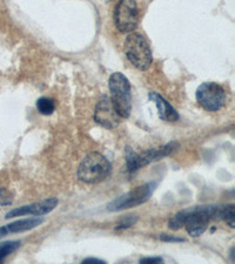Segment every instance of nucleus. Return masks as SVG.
<instances>
[{
  "label": "nucleus",
  "mask_w": 235,
  "mask_h": 264,
  "mask_svg": "<svg viewBox=\"0 0 235 264\" xmlns=\"http://www.w3.org/2000/svg\"><path fill=\"white\" fill-rule=\"evenodd\" d=\"M6 235H9V234H7L6 227H5V226H4V227H0V238L4 237V236H6Z\"/></svg>",
  "instance_id": "412c9836"
},
{
  "label": "nucleus",
  "mask_w": 235,
  "mask_h": 264,
  "mask_svg": "<svg viewBox=\"0 0 235 264\" xmlns=\"http://www.w3.org/2000/svg\"><path fill=\"white\" fill-rule=\"evenodd\" d=\"M160 240H161V241H165V242H184V241H185V238H181V237H173V236H169V235L162 234L161 236H160Z\"/></svg>",
  "instance_id": "6ab92c4d"
},
{
  "label": "nucleus",
  "mask_w": 235,
  "mask_h": 264,
  "mask_svg": "<svg viewBox=\"0 0 235 264\" xmlns=\"http://www.w3.org/2000/svg\"><path fill=\"white\" fill-rule=\"evenodd\" d=\"M163 259L161 257H146L140 259L141 264H158L162 263Z\"/></svg>",
  "instance_id": "a211bd4d"
},
{
  "label": "nucleus",
  "mask_w": 235,
  "mask_h": 264,
  "mask_svg": "<svg viewBox=\"0 0 235 264\" xmlns=\"http://www.w3.org/2000/svg\"><path fill=\"white\" fill-rule=\"evenodd\" d=\"M148 98L155 103L156 108H158L160 119L163 121H167V122H175V121L179 120V114H178L177 110L173 108V106L170 105L167 100L163 99L161 95L158 94V93L153 92V93H149Z\"/></svg>",
  "instance_id": "9b49d317"
},
{
  "label": "nucleus",
  "mask_w": 235,
  "mask_h": 264,
  "mask_svg": "<svg viewBox=\"0 0 235 264\" xmlns=\"http://www.w3.org/2000/svg\"><path fill=\"white\" fill-rule=\"evenodd\" d=\"M37 109L41 115H51V114L55 110V103L54 100L51 98H46L42 96L37 101Z\"/></svg>",
  "instance_id": "ddd939ff"
},
{
  "label": "nucleus",
  "mask_w": 235,
  "mask_h": 264,
  "mask_svg": "<svg viewBox=\"0 0 235 264\" xmlns=\"http://www.w3.org/2000/svg\"><path fill=\"white\" fill-rule=\"evenodd\" d=\"M112 172V165L100 153L88 154L78 168V178L87 184H94L106 180Z\"/></svg>",
  "instance_id": "f03ea898"
},
{
  "label": "nucleus",
  "mask_w": 235,
  "mask_h": 264,
  "mask_svg": "<svg viewBox=\"0 0 235 264\" xmlns=\"http://www.w3.org/2000/svg\"><path fill=\"white\" fill-rule=\"evenodd\" d=\"M138 217L135 215H128L125 217L124 220H121V222L118 224V227L115 229H125V228H130L132 226H134L135 222H137Z\"/></svg>",
  "instance_id": "dca6fc26"
},
{
  "label": "nucleus",
  "mask_w": 235,
  "mask_h": 264,
  "mask_svg": "<svg viewBox=\"0 0 235 264\" xmlns=\"http://www.w3.org/2000/svg\"><path fill=\"white\" fill-rule=\"evenodd\" d=\"M58 206V200L52 197L44 200V201H39L31 203V205H26L19 208L11 210L10 213L6 214V219H13V217L18 216H25V215H34V216H42L46 214L51 213L55 207Z\"/></svg>",
  "instance_id": "9d476101"
},
{
  "label": "nucleus",
  "mask_w": 235,
  "mask_h": 264,
  "mask_svg": "<svg viewBox=\"0 0 235 264\" xmlns=\"http://www.w3.org/2000/svg\"><path fill=\"white\" fill-rule=\"evenodd\" d=\"M114 23L123 33L132 32L139 24V10L135 0H120L114 10Z\"/></svg>",
  "instance_id": "6e6552de"
},
{
  "label": "nucleus",
  "mask_w": 235,
  "mask_h": 264,
  "mask_svg": "<svg viewBox=\"0 0 235 264\" xmlns=\"http://www.w3.org/2000/svg\"><path fill=\"white\" fill-rule=\"evenodd\" d=\"M121 116L116 113L114 107H113L111 99L108 96H104L101 98L100 101L98 102L97 107H95L94 113V121L101 127L107 128V129H112L115 128L118 124L120 123Z\"/></svg>",
  "instance_id": "1a4fd4ad"
},
{
  "label": "nucleus",
  "mask_w": 235,
  "mask_h": 264,
  "mask_svg": "<svg viewBox=\"0 0 235 264\" xmlns=\"http://www.w3.org/2000/svg\"><path fill=\"white\" fill-rule=\"evenodd\" d=\"M197 101L205 110L218 112L226 105L225 88L216 83H204L197 89Z\"/></svg>",
  "instance_id": "0eeeda50"
},
{
  "label": "nucleus",
  "mask_w": 235,
  "mask_h": 264,
  "mask_svg": "<svg viewBox=\"0 0 235 264\" xmlns=\"http://www.w3.org/2000/svg\"><path fill=\"white\" fill-rule=\"evenodd\" d=\"M180 146L178 142L172 141L168 145L162 146V147L154 148V149H148L142 153V154H138L134 152L133 148L126 147V163H127V169L130 173L137 172L138 169L142 168V167L149 165L153 161L156 160L165 158V156L172 154L173 152H175Z\"/></svg>",
  "instance_id": "39448f33"
},
{
  "label": "nucleus",
  "mask_w": 235,
  "mask_h": 264,
  "mask_svg": "<svg viewBox=\"0 0 235 264\" xmlns=\"http://www.w3.org/2000/svg\"><path fill=\"white\" fill-rule=\"evenodd\" d=\"M44 222L42 219H25V220H19L16 222L7 224L6 230L7 234H17V233H24V231L34 229L38 226Z\"/></svg>",
  "instance_id": "f8f14e48"
},
{
  "label": "nucleus",
  "mask_w": 235,
  "mask_h": 264,
  "mask_svg": "<svg viewBox=\"0 0 235 264\" xmlns=\"http://www.w3.org/2000/svg\"><path fill=\"white\" fill-rule=\"evenodd\" d=\"M125 54L132 65L140 71L148 70L153 60L151 46L140 33H131L126 38Z\"/></svg>",
  "instance_id": "20e7f679"
},
{
  "label": "nucleus",
  "mask_w": 235,
  "mask_h": 264,
  "mask_svg": "<svg viewBox=\"0 0 235 264\" xmlns=\"http://www.w3.org/2000/svg\"><path fill=\"white\" fill-rule=\"evenodd\" d=\"M220 220L225 221L230 228L235 227V210L233 205L221 206V209H220Z\"/></svg>",
  "instance_id": "4468645a"
},
{
  "label": "nucleus",
  "mask_w": 235,
  "mask_h": 264,
  "mask_svg": "<svg viewBox=\"0 0 235 264\" xmlns=\"http://www.w3.org/2000/svg\"><path fill=\"white\" fill-rule=\"evenodd\" d=\"M111 102L116 113L121 117L127 119L132 110L131 84L123 73H113L108 80Z\"/></svg>",
  "instance_id": "7ed1b4c3"
},
{
  "label": "nucleus",
  "mask_w": 235,
  "mask_h": 264,
  "mask_svg": "<svg viewBox=\"0 0 235 264\" xmlns=\"http://www.w3.org/2000/svg\"><path fill=\"white\" fill-rule=\"evenodd\" d=\"M84 264H104L106 263L105 261H101V259H98V258H86L83 261Z\"/></svg>",
  "instance_id": "aec40b11"
},
{
  "label": "nucleus",
  "mask_w": 235,
  "mask_h": 264,
  "mask_svg": "<svg viewBox=\"0 0 235 264\" xmlns=\"http://www.w3.org/2000/svg\"><path fill=\"white\" fill-rule=\"evenodd\" d=\"M11 203H12V197L10 192L5 188H0V205L9 206Z\"/></svg>",
  "instance_id": "f3484780"
},
{
  "label": "nucleus",
  "mask_w": 235,
  "mask_h": 264,
  "mask_svg": "<svg viewBox=\"0 0 235 264\" xmlns=\"http://www.w3.org/2000/svg\"><path fill=\"white\" fill-rule=\"evenodd\" d=\"M20 247L19 241H7L0 243V263Z\"/></svg>",
  "instance_id": "2eb2a0df"
},
{
  "label": "nucleus",
  "mask_w": 235,
  "mask_h": 264,
  "mask_svg": "<svg viewBox=\"0 0 235 264\" xmlns=\"http://www.w3.org/2000/svg\"><path fill=\"white\" fill-rule=\"evenodd\" d=\"M156 185H158L156 182H148V183L139 185L133 190L126 192L125 195L108 203L107 210L108 212H120V210L134 208L137 206L144 205L145 202H147L151 199Z\"/></svg>",
  "instance_id": "423d86ee"
},
{
  "label": "nucleus",
  "mask_w": 235,
  "mask_h": 264,
  "mask_svg": "<svg viewBox=\"0 0 235 264\" xmlns=\"http://www.w3.org/2000/svg\"><path fill=\"white\" fill-rule=\"evenodd\" d=\"M220 209L221 206H198L184 209L169 220L168 228L175 231L186 227L191 236L198 237L207 229L209 221L220 220Z\"/></svg>",
  "instance_id": "f257e3e1"
}]
</instances>
